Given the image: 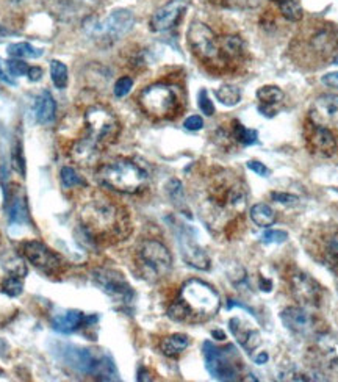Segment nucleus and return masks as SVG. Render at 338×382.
<instances>
[{
    "label": "nucleus",
    "mask_w": 338,
    "mask_h": 382,
    "mask_svg": "<svg viewBox=\"0 0 338 382\" xmlns=\"http://www.w3.org/2000/svg\"><path fill=\"white\" fill-rule=\"evenodd\" d=\"M80 222L86 235L99 243H116L130 233L125 210L107 198H96L80 210Z\"/></svg>",
    "instance_id": "f257e3e1"
},
{
    "label": "nucleus",
    "mask_w": 338,
    "mask_h": 382,
    "mask_svg": "<svg viewBox=\"0 0 338 382\" xmlns=\"http://www.w3.org/2000/svg\"><path fill=\"white\" fill-rule=\"evenodd\" d=\"M121 124L105 107L94 105L85 112V135L73 146V158L79 165H90L97 154L118 140Z\"/></svg>",
    "instance_id": "f03ea898"
},
{
    "label": "nucleus",
    "mask_w": 338,
    "mask_h": 382,
    "mask_svg": "<svg viewBox=\"0 0 338 382\" xmlns=\"http://www.w3.org/2000/svg\"><path fill=\"white\" fill-rule=\"evenodd\" d=\"M220 307V294L213 287L204 281L190 279L168 309V316L179 323H204L215 316Z\"/></svg>",
    "instance_id": "7ed1b4c3"
},
{
    "label": "nucleus",
    "mask_w": 338,
    "mask_h": 382,
    "mask_svg": "<svg viewBox=\"0 0 338 382\" xmlns=\"http://www.w3.org/2000/svg\"><path fill=\"white\" fill-rule=\"evenodd\" d=\"M96 180L103 187L118 191V193L136 194L147 187L149 176L138 163L118 158L97 169Z\"/></svg>",
    "instance_id": "20e7f679"
},
{
    "label": "nucleus",
    "mask_w": 338,
    "mask_h": 382,
    "mask_svg": "<svg viewBox=\"0 0 338 382\" xmlns=\"http://www.w3.org/2000/svg\"><path fill=\"white\" fill-rule=\"evenodd\" d=\"M57 354L64 364L80 373L92 374L103 381H118L116 367L107 354L94 353L92 349L68 345V343H60Z\"/></svg>",
    "instance_id": "39448f33"
},
{
    "label": "nucleus",
    "mask_w": 338,
    "mask_h": 382,
    "mask_svg": "<svg viewBox=\"0 0 338 382\" xmlns=\"http://www.w3.org/2000/svg\"><path fill=\"white\" fill-rule=\"evenodd\" d=\"M135 25V16L130 10H114L107 18L91 16L83 23V31L99 44H112L129 34Z\"/></svg>",
    "instance_id": "423d86ee"
},
{
    "label": "nucleus",
    "mask_w": 338,
    "mask_h": 382,
    "mask_svg": "<svg viewBox=\"0 0 338 382\" xmlns=\"http://www.w3.org/2000/svg\"><path fill=\"white\" fill-rule=\"evenodd\" d=\"M136 265L146 281L155 282L169 275L172 255L165 244L157 240H144L136 249Z\"/></svg>",
    "instance_id": "0eeeda50"
},
{
    "label": "nucleus",
    "mask_w": 338,
    "mask_h": 382,
    "mask_svg": "<svg viewBox=\"0 0 338 382\" xmlns=\"http://www.w3.org/2000/svg\"><path fill=\"white\" fill-rule=\"evenodd\" d=\"M138 103L147 116L155 119H171L176 116L181 107L176 90L165 84L147 86L141 91Z\"/></svg>",
    "instance_id": "6e6552de"
},
{
    "label": "nucleus",
    "mask_w": 338,
    "mask_h": 382,
    "mask_svg": "<svg viewBox=\"0 0 338 382\" xmlns=\"http://www.w3.org/2000/svg\"><path fill=\"white\" fill-rule=\"evenodd\" d=\"M188 44L192 51L200 62L205 63H215L221 60L220 52V40L215 35V31L209 25L194 21L188 29Z\"/></svg>",
    "instance_id": "1a4fd4ad"
},
{
    "label": "nucleus",
    "mask_w": 338,
    "mask_h": 382,
    "mask_svg": "<svg viewBox=\"0 0 338 382\" xmlns=\"http://www.w3.org/2000/svg\"><path fill=\"white\" fill-rule=\"evenodd\" d=\"M235 356L233 346L218 348L213 343H204V357L205 367L215 379L220 381H235L238 376V365L233 362Z\"/></svg>",
    "instance_id": "9d476101"
},
{
    "label": "nucleus",
    "mask_w": 338,
    "mask_h": 382,
    "mask_svg": "<svg viewBox=\"0 0 338 382\" xmlns=\"http://www.w3.org/2000/svg\"><path fill=\"white\" fill-rule=\"evenodd\" d=\"M92 281L101 290L119 303H130L133 290L121 272L110 268H97L92 271Z\"/></svg>",
    "instance_id": "9b49d317"
},
{
    "label": "nucleus",
    "mask_w": 338,
    "mask_h": 382,
    "mask_svg": "<svg viewBox=\"0 0 338 382\" xmlns=\"http://www.w3.org/2000/svg\"><path fill=\"white\" fill-rule=\"evenodd\" d=\"M176 235H177V243H179V248H181V254L183 260L196 270H200V271L209 270L210 257L207 255L204 248L198 243V238H196V232L193 229L185 225H179L176 229Z\"/></svg>",
    "instance_id": "f8f14e48"
},
{
    "label": "nucleus",
    "mask_w": 338,
    "mask_h": 382,
    "mask_svg": "<svg viewBox=\"0 0 338 382\" xmlns=\"http://www.w3.org/2000/svg\"><path fill=\"white\" fill-rule=\"evenodd\" d=\"M23 254L35 268L44 272L46 276H57L62 272L63 262L58 254L38 240H30L23 244Z\"/></svg>",
    "instance_id": "ddd939ff"
},
{
    "label": "nucleus",
    "mask_w": 338,
    "mask_h": 382,
    "mask_svg": "<svg viewBox=\"0 0 338 382\" xmlns=\"http://www.w3.org/2000/svg\"><path fill=\"white\" fill-rule=\"evenodd\" d=\"M282 323L296 335L320 334L318 318L304 307H288L281 314Z\"/></svg>",
    "instance_id": "4468645a"
},
{
    "label": "nucleus",
    "mask_w": 338,
    "mask_h": 382,
    "mask_svg": "<svg viewBox=\"0 0 338 382\" xmlns=\"http://www.w3.org/2000/svg\"><path fill=\"white\" fill-rule=\"evenodd\" d=\"M290 290L293 298L304 307H315L321 299V287L318 282L305 272H294L290 277Z\"/></svg>",
    "instance_id": "2eb2a0df"
},
{
    "label": "nucleus",
    "mask_w": 338,
    "mask_h": 382,
    "mask_svg": "<svg viewBox=\"0 0 338 382\" xmlns=\"http://www.w3.org/2000/svg\"><path fill=\"white\" fill-rule=\"evenodd\" d=\"M190 0H169L166 5L158 8L151 18V30L155 34H161L172 29L181 18L182 13L187 10Z\"/></svg>",
    "instance_id": "dca6fc26"
},
{
    "label": "nucleus",
    "mask_w": 338,
    "mask_h": 382,
    "mask_svg": "<svg viewBox=\"0 0 338 382\" xmlns=\"http://www.w3.org/2000/svg\"><path fill=\"white\" fill-rule=\"evenodd\" d=\"M307 144L312 152L321 157H330L337 151V140L326 125L310 123L307 127Z\"/></svg>",
    "instance_id": "f3484780"
},
{
    "label": "nucleus",
    "mask_w": 338,
    "mask_h": 382,
    "mask_svg": "<svg viewBox=\"0 0 338 382\" xmlns=\"http://www.w3.org/2000/svg\"><path fill=\"white\" fill-rule=\"evenodd\" d=\"M312 121L321 125H338V96L323 94L313 102L310 112Z\"/></svg>",
    "instance_id": "a211bd4d"
},
{
    "label": "nucleus",
    "mask_w": 338,
    "mask_h": 382,
    "mask_svg": "<svg viewBox=\"0 0 338 382\" xmlns=\"http://www.w3.org/2000/svg\"><path fill=\"white\" fill-rule=\"evenodd\" d=\"M97 320L99 318L96 315H85L79 310H68V312L53 316L52 327L62 334H70V332L79 331L80 327L94 324Z\"/></svg>",
    "instance_id": "6ab92c4d"
},
{
    "label": "nucleus",
    "mask_w": 338,
    "mask_h": 382,
    "mask_svg": "<svg viewBox=\"0 0 338 382\" xmlns=\"http://www.w3.org/2000/svg\"><path fill=\"white\" fill-rule=\"evenodd\" d=\"M229 329H231V332L233 334V337L237 338L239 345L249 353L254 351V349L261 343L260 332L249 323H246L244 320L238 318V316L229 321Z\"/></svg>",
    "instance_id": "aec40b11"
},
{
    "label": "nucleus",
    "mask_w": 338,
    "mask_h": 382,
    "mask_svg": "<svg viewBox=\"0 0 338 382\" xmlns=\"http://www.w3.org/2000/svg\"><path fill=\"white\" fill-rule=\"evenodd\" d=\"M8 221L13 227L16 226H30L29 207H27L25 198L21 194L19 190L10 196L8 203Z\"/></svg>",
    "instance_id": "412c9836"
},
{
    "label": "nucleus",
    "mask_w": 338,
    "mask_h": 382,
    "mask_svg": "<svg viewBox=\"0 0 338 382\" xmlns=\"http://www.w3.org/2000/svg\"><path fill=\"white\" fill-rule=\"evenodd\" d=\"M35 118L40 124H52L55 121L57 116V103L53 99L52 94L49 91H42L40 96L36 97L35 105H34Z\"/></svg>",
    "instance_id": "4be33fe9"
},
{
    "label": "nucleus",
    "mask_w": 338,
    "mask_h": 382,
    "mask_svg": "<svg viewBox=\"0 0 338 382\" xmlns=\"http://www.w3.org/2000/svg\"><path fill=\"white\" fill-rule=\"evenodd\" d=\"M190 345V338L185 334H174L166 338H163L160 343L161 353L168 357H177L179 354H182L185 349Z\"/></svg>",
    "instance_id": "5701e85b"
},
{
    "label": "nucleus",
    "mask_w": 338,
    "mask_h": 382,
    "mask_svg": "<svg viewBox=\"0 0 338 382\" xmlns=\"http://www.w3.org/2000/svg\"><path fill=\"white\" fill-rule=\"evenodd\" d=\"M244 46L239 36L229 35L220 40V52L222 60H237L243 55Z\"/></svg>",
    "instance_id": "b1692460"
},
{
    "label": "nucleus",
    "mask_w": 338,
    "mask_h": 382,
    "mask_svg": "<svg viewBox=\"0 0 338 382\" xmlns=\"http://www.w3.org/2000/svg\"><path fill=\"white\" fill-rule=\"evenodd\" d=\"M250 220L259 227H270L276 222V212L268 204L259 203L250 209Z\"/></svg>",
    "instance_id": "393cba45"
},
{
    "label": "nucleus",
    "mask_w": 338,
    "mask_h": 382,
    "mask_svg": "<svg viewBox=\"0 0 338 382\" xmlns=\"http://www.w3.org/2000/svg\"><path fill=\"white\" fill-rule=\"evenodd\" d=\"M257 99L260 101L261 105H265V108L260 107V112H263L266 108L274 107L283 101V91L279 88V86H274V85L261 86V88L257 91Z\"/></svg>",
    "instance_id": "a878e982"
},
{
    "label": "nucleus",
    "mask_w": 338,
    "mask_h": 382,
    "mask_svg": "<svg viewBox=\"0 0 338 382\" xmlns=\"http://www.w3.org/2000/svg\"><path fill=\"white\" fill-rule=\"evenodd\" d=\"M7 52L10 57L24 60V58H40L44 51L29 44V42H13V44L8 46Z\"/></svg>",
    "instance_id": "bb28decb"
},
{
    "label": "nucleus",
    "mask_w": 338,
    "mask_h": 382,
    "mask_svg": "<svg viewBox=\"0 0 338 382\" xmlns=\"http://www.w3.org/2000/svg\"><path fill=\"white\" fill-rule=\"evenodd\" d=\"M312 46L321 53H330L334 52L338 46V38L332 34V31L323 30L320 31L318 35L313 36Z\"/></svg>",
    "instance_id": "cd10ccee"
},
{
    "label": "nucleus",
    "mask_w": 338,
    "mask_h": 382,
    "mask_svg": "<svg viewBox=\"0 0 338 382\" xmlns=\"http://www.w3.org/2000/svg\"><path fill=\"white\" fill-rule=\"evenodd\" d=\"M216 99L226 107H235L242 101V91L233 85H222L215 91Z\"/></svg>",
    "instance_id": "c85d7f7f"
},
{
    "label": "nucleus",
    "mask_w": 338,
    "mask_h": 382,
    "mask_svg": "<svg viewBox=\"0 0 338 382\" xmlns=\"http://www.w3.org/2000/svg\"><path fill=\"white\" fill-rule=\"evenodd\" d=\"M51 79L53 81V85L57 86L58 90H64L68 86V68L63 62H58V60H52L51 62Z\"/></svg>",
    "instance_id": "c756f323"
},
{
    "label": "nucleus",
    "mask_w": 338,
    "mask_h": 382,
    "mask_svg": "<svg viewBox=\"0 0 338 382\" xmlns=\"http://www.w3.org/2000/svg\"><path fill=\"white\" fill-rule=\"evenodd\" d=\"M21 276H23V275L13 272V275L5 277L3 282H2V292L5 294H8V296H12V298L19 296V294L24 292V281Z\"/></svg>",
    "instance_id": "7c9ffc66"
},
{
    "label": "nucleus",
    "mask_w": 338,
    "mask_h": 382,
    "mask_svg": "<svg viewBox=\"0 0 338 382\" xmlns=\"http://www.w3.org/2000/svg\"><path fill=\"white\" fill-rule=\"evenodd\" d=\"M279 10L283 18L291 21V23H298L304 16V12L298 0H283V2L279 3Z\"/></svg>",
    "instance_id": "2f4dec72"
},
{
    "label": "nucleus",
    "mask_w": 338,
    "mask_h": 382,
    "mask_svg": "<svg viewBox=\"0 0 338 382\" xmlns=\"http://www.w3.org/2000/svg\"><path fill=\"white\" fill-rule=\"evenodd\" d=\"M233 138L244 146H250L257 143L259 135H257V130L246 129L242 123L235 121L233 123Z\"/></svg>",
    "instance_id": "473e14b6"
},
{
    "label": "nucleus",
    "mask_w": 338,
    "mask_h": 382,
    "mask_svg": "<svg viewBox=\"0 0 338 382\" xmlns=\"http://www.w3.org/2000/svg\"><path fill=\"white\" fill-rule=\"evenodd\" d=\"M60 179H62L63 187L66 188V190L74 188V187H79V185H81V187H83V185H85V180L81 179L79 174L75 173L73 168H69V166L62 168V173H60Z\"/></svg>",
    "instance_id": "72a5a7b5"
},
{
    "label": "nucleus",
    "mask_w": 338,
    "mask_h": 382,
    "mask_svg": "<svg viewBox=\"0 0 338 382\" xmlns=\"http://www.w3.org/2000/svg\"><path fill=\"white\" fill-rule=\"evenodd\" d=\"M166 190H168V194L169 198L174 204L177 207H181L185 204V196H183V188H182V183L179 182L177 179H171L166 185Z\"/></svg>",
    "instance_id": "f704fd0d"
},
{
    "label": "nucleus",
    "mask_w": 338,
    "mask_h": 382,
    "mask_svg": "<svg viewBox=\"0 0 338 382\" xmlns=\"http://www.w3.org/2000/svg\"><path fill=\"white\" fill-rule=\"evenodd\" d=\"M7 69H8V74L12 75V77H21V75L29 74L30 66L24 62V60L13 58L7 62Z\"/></svg>",
    "instance_id": "c9c22d12"
},
{
    "label": "nucleus",
    "mask_w": 338,
    "mask_h": 382,
    "mask_svg": "<svg viewBox=\"0 0 338 382\" xmlns=\"http://www.w3.org/2000/svg\"><path fill=\"white\" fill-rule=\"evenodd\" d=\"M261 0H222V5L232 10H252L257 8Z\"/></svg>",
    "instance_id": "e433bc0d"
},
{
    "label": "nucleus",
    "mask_w": 338,
    "mask_h": 382,
    "mask_svg": "<svg viewBox=\"0 0 338 382\" xmlns=\"http://www.w3.org/2000/svg\"><path fill=\"white\" fill-rule=\"evenodd\" d=\"M288 240V233L285 231H266L261 235V242L266 244H281Z\"/></svg>",
    "instance_id": "4c0bfd02"
},
{
    "label": "nucleus",
    "mask_w": 338,
    "mask_h": 382,
    "mask_svg": "<svg viewBox=\"0 0 338 382\" xmlns=\"http://www.w3.org/2000/svg\"><path fill=\"white\" fill-rule=\"evenodd\" d=\"M132 86H133V80L132 79L127 77V75H125V77H121V79L116 81V84H114V88H113L114 96H116V97L127 96L129 92H130V90H132Z\"/></svg>",
    "instance_id": "58836bf2"
},
{
    "label": "nucleus",
    "mask_w": 338,
    "mask_h": 382,
    "mask_svg": "<svg viewBox=\"0 0 338 382\" xmlns=\"http://www.w3.org/2000/svg\"><path fill=\"white\" fill-rule=\"evenodd\" d=\"M199 108H200V112L207 114V116H213L215 105H213V102L210 101L209 92H207V90L199 91Z\"/></svg>",
    "instance_id": "ea45409f"
},
{
    "label": "nucleus",
    "mask_w": 338,
    "mask_h": 382,
    "mask_svg": "<svg viewBox=\"0 0 338 382\" xmlns=\"http://www.w3.org/2000/svg\"><path fill=\"white\" fill-rule=\"evenodd\" d=\"M12 163L13 168L18 171L19 174H25V165H24V157H23V151H21V144L16 143V146L13 147V154H12Z\"/></svg>",
    "instance_id": "a19ab883"
},
{
    "label": "nucleus",
    "mask_w": 338,
    "mask_h": 382,
    "mask_svg": "<svg viewBox=\"0 0 338 382\" xmlns=\"http://www.w3.org/2000/svg\"><path fill=\"white\" fill-rule=\"evenodd\" d=\"M271 198H272V201H276V203H279V204H294L299 201L298 196L290 194V193H282V191H272Z\"/></svg>",
    "instance_id": "79ce46f5"
},
{
    "label": "nucleus",
    "mask_w": 338,
    "mask_h": 382,
    "mask_svg": "<svg viewBox=\"0 0 338 382\" xmlns=\"http://www.w3.org/2000/svg\"><path fill=\"white\" fill-rule=\"evenodd\" d=\"M185 129L187 130H192V132H196V130H200L204 127V121L203 118L198 116V114H193V116H190L187 121L183 123Z\"/></svg>",
    "instance_id": "37998d69"
},
{
    "label": "nucleus",
    "mask_w": 338,
    "mask_h": 382,
    "mask_svg": "<svg viewBox=\"0 0 338 382\" xmlns=\"http://www.w3.org/2000/svg\"><path fill=\"white\" fill-rule=\"evenodd\" d=\"M248 168L250 169V171H254L257 176H261V177H268L270 176V169L266 168L263 163H260L257 160H250L248 162Z\"/></svg>",
    "instance_id": "c03bdc74"
},
{
    "label": "nucleus",
    "mask_w": 338,
    "mask_h": 382,
    "mask_svg": "<svg viewBox=\"0 0 338 382\" xmlns=\"http://www.w3.org/2000/svg\"><path fill=\"white\" fill-rule=\"evenodd\" d=\"M321 81L329 88H337L338 90V73H329L321 77Z\"/></svg>",
    "instance_id": "a18cd8bd"
},
{
    "label": "nucleus",
    "mask_w": 338,
    "mask_h": 382,
    "mask_svg": "<svg viewBox=\"0 0 338 382\" xmlns=\"http://www.w3.org/2000/svg\"><path fill=\"white\" fill-rule=\"evenodd\" d=\"M329 251H330L332 257H335V259L338 260V232L335 233L334 237L330 238V242H329Z\"/></svg>",
    "instance_id": "49530a36"
},
{
    "label": "nucleus",
    "mask_w": 338,
    "mask_h": 382,
    "mask_svg": "<svg viewBox=\"0 0 338 382\" xmlns=\"http://www.w3.org/2000/svg\"><path fill=\"white\" fill-rule=\"evenodd\" d=\"M0 81H3V84H7V85L16 86L14 79L12 77V75L7 74V73H5V71H3V68H2V62H0Z\"/></svg>",
    "instance_id": "de8ad7c7"
},
{
    "label": "nucleus",
    "mask_w": 338,
    "mask_h": 382,
    "mask_svg": "<svg viewBox=\"0 0 338 382\" xmlns=\"http://www.w3.org/2000/svg\"><path fill=\"white\" fill-rule=\"evenodd\" d=\"M27 75H29V79L31 81H38V80H41V77H42V69L38 68V66L30 68L29 74H27Z\"/></svg>",
    "instance_id": "09e8293b"
},
{
    "label": "nucleus",
    "mask_w": 338,
    "mask_h": 382,
    "mask_svg": "<svg viewBox=\"0 0 338 382\" xmlns=\"http://www.w3.org/2000/svg\"><path fill=\"white\" fill-rule=\"evenodd\" d=\"M266 360H268V354L266 353H260L257 357H255V364H259V365H261V364H265Z\"/></svg>",
    "instance_id": "8fccbe9b"
},
{
    "label": "nucleus",
    "mask_w": 338,
    "mask_h": 382,
    "mask_svg": "<svg viewBox=\"0 0 338 382\" xmlns=\"http://www.w3.org/2000/svg\"><path fill=\"white\" fill-rule=\"evenodd\" d=\"M8 35H10V31H8L7 29H5L3 25H0V42L7 40V36H8Z\"/></svg>",
    "instance_id": "3c124183"
},
{
    "label": "nucleus",
    "mask_w": 338,
    "mask_h": 382,
    "mask_svg": "<svg viewBox=\"0 0 338 382\" xmlns=\"http://www.w3.org/2000/svg\"><path fill=\"white\" fill-rule=\"evenodd\" d=\"M211 335L216 337V340H224V338H226V334L222 331H213V332H211Z\"/></svg>",
    "instance_id": "603ef678"
},
{
    "label": "nucleus",
    "mask_w": 338,
    "mask_h": 382,
    "mask_svg": "<svg viewBox=\"0 0 338 382\" xmlns=\"http://www.w3.org/2000/svg\"><path fill=\"white\" fill-rule=\"evenodd\" d=\"M272 2H276V3H277V5H279V3H281V2H283V0H272Z\"/></svg>",
    "instance_id": "864d4df0"
},
{
    "label": "nucleus",
    "mask_w": 338,
    "mask_h": 382,
    "mask_svg": "<svg viewBox=\"0 0 338 382\" xmlns=\"http://www.w3.org/2000/svg\"><path fill=\"white\" fill-rule=\"evenodd\" d=\"M334 63H335V64H338V55L334 58Z\"/></svg>",
    "instance_id": "5fc2aeb1"
},
{
    "label": "nucleus",
    "mask_w": 338,
    "mask_h": 382,
    "mask_svg": "<svg viewBox=\"0 0 338 382\" xmlns=\"http://www.w3.org/2000/svg\"><path fill=\"white\" fill-rule=\"evenodd\" d=\"M0 374H2V370H0Z\"/></svg>",
    "instance_id": "6e6d98bb"
}]
</instances>
